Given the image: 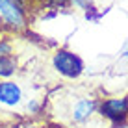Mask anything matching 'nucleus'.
<instances>
[{
	"mask_svg": "<svg viewBox=\"0 0 128 128\" xmlns=\"http://www.w3.org/2000/svg\"><path fill=\"white\" fill-rule=\"evenodd\" d=\"M52 69L60 74V76L67 78V80H78L86 70L84 60L76 52L69 50V48H58V50L52 54Z\"/></svg>",
	"mask_w": 128,
	"mask_h": 128,
	"instance_id": "nucleus-1",
	"label": "nucleus"
},
{
	"mask_svg": "<svg viewBox=\"0 0 128 128\" xmlns=\"http://www.w3.org/2000/svg\"><path fill=\"white\" fill-rule=\"evenodd\" d=\"M0 17L6 30L22 32L28 28V10L24 0H0Z\"/></svg>",
	"mask_w": 128,
	"mask_h": 128,
	"instance_id": "nucleus-2",
	"label": "nucleus"
},
{
	"mask_svg": "<svg viewBox=\"0 0 128 128\" xmlns=\"http://www.w3.org/2000/svg\"><path fill=\"white\" fill-rule=\"evenodd\" d=\"M96 113L108 119L115 128L124 126L128 122V96H112L98 100Z\"/></svg>",
	"mask_w": 128,
	"mask_h": 128,
	"instance_id": "nucleus-3",
	"label": "nucleus"
},
{
	"mask_svg": "<svg viewBox=\"0 0 128 128\" xmlns=\"http://www.w3.org/2000/svg\"><path fill=\"white\" fill-rule=\"evenodd\" d=\"M24 102V91L15 80H0V106L4 108H20Z\"/></svg>",
	"mask_w": 128,
	"mask_h": 128,
	"instance_id": "nucleus-4",
	"label": "nucleus"
},
{
	"mask_svg": "<svg viewBox=\"0 0 128 128\" xmlns=\"http://www.w3.org/2000/svg\"><path fill=\"white\" fill-rule=\"evenodd\" d=\"M96 108H98V100L93 96L78 98L72 106V112H70V121L76 122V124H84L96 113Z\"/></svg>",
	"mask_w": 128,
	"mask_h": 128,
	"instance_id": "nucleus-5",
	"label": "nucleus"
},
{
	"mask_svg": "<svg viewBox=\"0 0 128 128\" xmlns=\"http://www.w3.org/2000/svg\"><path fill=\"white\" fill-rule=\"evenodd\" d=\"M19 60L15 54H4L0 56V80H13L19 74Z\"/></svg>",
	"mask_w": 128,
	"mask_h": 128,
	"instance_id": "nucleus-6",
	"label": "nucleus"
},
{
	"mask_svg": "<svg viewBox=\"0 0 128 128\" xmlns=\"http://www.w3.org/2000/svg\"><path fill=\"white\" fill-rule=\"evenodd\" d=\"M24 112H26V115H30V117H34V115H37V113H41V110H43V104H41V100H37V98H26L24 102Z\"/></svg>",
	"mask_w": 128,
	"mask_h": 128,
	"instance_id": "nucleus-7",
	"label": "nucleus"
},
{
	"mask_svg": "<svg viewBox=\"0 0 128 128\" xmlns=\"http://www.w3.org/2000/svg\"><path fill=\"white\" fill-rule=\"evenodd\" d=\"M67 2L70 4V6H76V8H80V10L84 11H93L95 8H93V0H67Z\"/></svg>",
	"mask_w": 128,
	"mask_h": 128,
	"instance_id": "nucleus-8",
	"label": "nucleus"
},
{
	"mask_svg": "<svg viewBox=\"0 0 128 128\" xmlns=\"http://www.w3.org/2000/svg\"><path fill=\"white\" fill-rule=\"evenodd\" d=\"M4 54H13V45H11V41L10 39H0V56H4Z\"/></svg>",
	"mask_w": 128,
	"mask_h": 128,
	"instance_id": "nucleus-9",
	"label": "nucleus"
},
{
	"mask_svg": "<svg viewBox=\"0 0 128 128\" xmlns=\"http://www.w3.org/2000/svg\"><path fill=\"white\" fill-rule=\"evenodd\" d=\"M121 58H124V60H128V41L122 45V48H121Z\"/></svg>",
	"mask_w": 128,
	"mask_h": 128,
	"instance_id": "nucleus-10",
	"label": "nucleus"
},
{
	"mask_svg": "<svg viewBox=\"0 0 128 128\" xmlns=\"http://www.w3.org/2000/svg\"><path fill=\"white\" fill-rule=\"evenodd\" d=\"M46 128H69V126L61 124V122H46Z\"/></svg>",
	"mask_w": 128,
	"mask_h": 128,
	"instance_id": "nucleus-11",
	"label": "nucleus"
},
{
	"mask_svg": "<svg viewBox=\"0 0 128 128\" xmlns=\"http://www.w3.org/2000/svg\"><path fill=\"white\" fill-rule=\"evenodd\" d=\"M8 128H24V126L20 124V122H11V124L8 126Z\"/></svg>",
	"mask_w": 128,
	"mask_h": 128,
	"instance_id": "nucleus-12",
	"label": "nucleus"
},
{
	"mask_svg": "<svg viewBox=\"0 0 128 128\" xmlns=\"http://www.w3.org/2000/svg\"><path fill=\"white\" fill-rule=\"evenodd\" d=\"M2 30H6V26H4V20H2V17H0V32Z\"/></svg>",
	"mask_w": 128,
	"mask_h": 128,
	"instance_id": "nucleus-13",
	"label": "nucleus"
},
{
	"mask_svg": "<svg viewBox=\"0 0 128 128\" xmlns=\"http://www.w3.org/2000/svg\"><path fill=\"white\" fill-rule=\"evenodd\" d=\"M0 128H4V122H2V121H0Z\"/></svg>",
	"mask_w": 128,
	"mask_h": 128,
	"instance_id": "nucleus-14",
	"label": "nucleus"
}]
</instances>
